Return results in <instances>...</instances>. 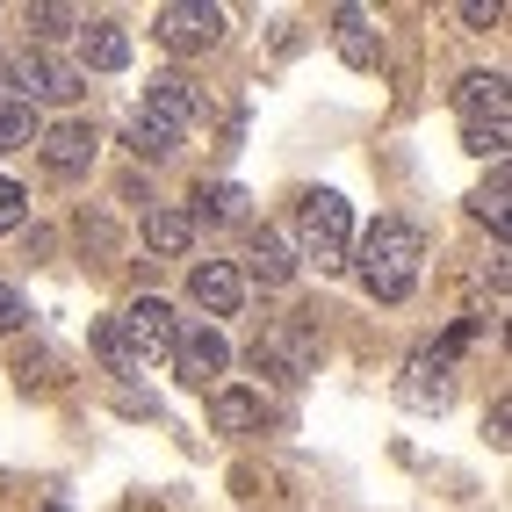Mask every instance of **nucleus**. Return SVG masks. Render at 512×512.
Segmentation results:
<instances>
[{"label":"nucleus","instance_id":"nucleus-7","mask_svg":"<svg viewBox=\"0 0 512 512\" xmlns=\"http://www.w3.org/2000/svg\"><path fill=\"white\" fill-rule=\"evenodd\" d=\"M224 361H231V347L210 332V325H195V332H174V368H181V383H217L224 375Z\"/></svg>","mask_w":512,"mask_h":512},{"label":"nucleus","instance_id":"nucleus-6","mask_svg":"<svg viewBox=\"0 0 512 512\" xmlns=\"http://www.w3.org/2000/svg\"><path fill=\"white\" fill-rule=\"evenodd\" d=\"M37 145H44V166H51V174H87V166H94V123L65 116V123L37 130Z\"/></svg>","mask_w":512,"mask_h":512},{"label":"nucleus","instance_id":"nucleus-20","mask_svg":"<svg viewBox=\"0 0 512 512\" xmlns=\"http://www.w3.org/2000/svg\"><path fill=\"white\" fill-rule=\"evenodd\" d=\"M94 347H101V361H109L116 375H145L138 361H130V347H123V332H116V318H101V325H94Z\"/></svg>","mask_w":512,"mask_h":512},{"label":"nucleus","instance_id":"nucleus-22","mask_svg":"<svg viewBox=\"0 0 512 512\" xmlns=\"http://www.w3.org/2000/svg\"><path fill=\"white\" fill-rule=\"evenodd\" d=\"M29 29H37V37H65V29H73V37H80V15H73V8H51V0H37V8H29Z\"/></svg>","mask_w":512,"mask_h":512},{"label":"nucleus","instance_id":"nucleus-21","mask_svg":"<svg viewBox=\"0 0 512 512\" xmlns=\"http://www.w3.org/2000/svg\"><path fill=\"white\" fill-rule=\"evenodd\" d=\"M462 145H469V152H484V159H505L512 123H469V130H462Z\"/></svg>","mask_w":512,"mask_h":512},{"label":"nucleus","instance_id":"nucleus-27","mask_svg":"<svg viewBox=\"0 0 512 512\" xmlns=\"http://www.w3.org/2000/svg\"><path fill=\"white\" fill-rule=\"evenodd\" d=\"M505 426H512V404L498 397V404H491V419H484V433H491V448H505V440H512Z\"/></svg>","mask_w":512,"mask_h":512},{"label":"nucleus","instance_id":"nucleus-26","mask_svg":"<svg viewBox=\"0 0 512 512\" xmlns=\"http://www.w3.org/2000/svg\"><path fill=\"white\" fill-rule=\"evenodd\" d=\"M498 15H505L498 0H462V22H469V29H491Z\"/></svg>","mask_w":512,"mask_h":512},{"label":"nucleus","instance_id":"nucleus-25","mask_svg":"<svg viewBox=\"0 0 512 512\" xmlns=\"http://www.w3.org/2000/svg\"><path fill=\"white\" fill-rule=\"evenodd\" d=\"M15 325H29V311H22V296L0 282V332H15Z\"/></svg>","mask_w":512,"mask_h":512},{"label":"nucleus","instance_id":"nucleus-2","mask_svg":"<svg viewBox=\"0 0 512 512\" xmlns=\"http://www.w3.org/2000/svg\"><path fill=\"white\" fill-rule=\"evenodd\" d=\"M296 231H303V253H311L318 267L347 260V238H354V210H347V195L311 188V195H303V210H296Z\"/></svg>","mask_w":512,"mask_h":512},{"label":"nucleus","instance_id":"nucleus-18","mask_svg":"<svg viewBox=\"0 0 512 512\" xmlns=\"http://www.w3.org/2000/svg\"><path fill=\"white\" fill-rule=\"evenodd\" d=\"M188 217H210V224H238V217H246V188H231V181H217V188H202Z\"/></svg>","mask_w":512,"mask_h":512},{"label":"nucleus","instance_id":"nucleus-23","mask_svg":"<svg viewBox=\"0 0 512 512\" xmlns=\"http://www.w3.org/2000/svg\"><path fill=\"white\" fill-rule=\"evenodd\" d=\"M476 217H484L491 231H505V174H498V181H491L484 195H476Z\"/></svg>","mask_w":512,"mask_h":512},{"label":"nucleus","instance_id":"nucleus-15","mask_svg":"<svg viewBox=\"0 0 512 512\" xmlns=\"http://www.w3.org/2000/svg\"><path fill=\"white\" fill-rule=\"evenodd\" d=\"M188 238H195V217L188 210H152L145 217V246L152 253H188Z\"/></svg>","mask_w":512,"mask_h":512},{"label":"nucleus","instance_id":"nucleus-19","mask_svg":"<svg viewBox=\"0 0 512 512\" xmlns=\"http://www.w3.org/2000/svg\"><path fill=\"white\" fill-rule=\"evenodd\" d=\"M37 145V109L29 101H0V152H29Z\"/></svg>","mask_w":512,"mask_h":512},{"label":"nucleus","instance_id":"nucleus-10","mask_svg":"<svg viewBox=\"0 0 512 512\" xmlns=\"http://www.w3.org/2000/svg\"><path fill=\"white\" fill-rule=\"evenodd\" d=\"M332 44H339V58H347L354 73H375V65H383V29H375L361 8H339V29H332Z\"/></svg>","mask_w":512,"mask_h":512},{"label":"nucleus","instance_id":"nucleus-4","mask_svg":"<svg viewBox=\"0 0 512 512\" xmlns=\"http://www.w3.org/2000/svg\"><path fill=\"white\" fill-rule=\"evenodd\" d=\"M116 332H123V347H130V361H166V354H174V311H166V303L159 296H138V303H130V311L116 318Z\"/></svg>","mask_w":512,"mask_h":512},{"label":"nucleus","instance_id":"nucleus-11","mask_svg":"<svg viewBox=\"0 0 512 512\" xmlns=\"http://www.w3.org/2000/svg\"><path fill=\"white\" fill-rule=\"evenodd\" d=\"M145 109L159 116V123H174V130H188L195 116H202V94L181 80V73H159V80H145Z\"/></svg>","mask_w":512,"mask_h":512},{"label":"nucleus","instance_id":"nucleus-13","mask_svg":"<svg viewBox=\"0 0 512 512\" xmlns=\"http://www.w3.org/2000/svg\"><path fill=\"white\" fill-rule=\"evenodd\" d=\"M80 58L94 65V73H123V65H130V37L116 22H80Z\"/></svg>","mask_w":512,"mask_h":512},{"label":"nucleus","instance_id":"nucleus-9","mask_svg":"<svg viewBox=\"0 0 512 512\" xmlns=\"http://www.w3.org/2000/svg\"><path fill=\"white\" fill-rule=\"evenodd\" d=\"M188 296H195L210 318H231L238 303H246V282H238V267H224V260H202L195 275H188Z\"/></svg>","mask_w":512,"mask_h":512},{"label":"nucleus","instance_id":"nucleus-5","mask_svg":"<svg viewBox=\"0 0 512 512\" xmlns=\"http://www.w3.org/2000/svg\"><path fill=\"white\" fill-rule=\"evenodd\" d=\"M397 397L412 404V412H448V397H455V368H448V354H419L412 368H404Z\"/></svg>","mask_w":512,"mask_h":512},{"label":"nucleus","instance_id":"nucleus-17","mask_svg":"<svg viewBox=\"0 0 512 512\" xmlns=\"http://www.w3.org/2000/svg\"><path fill=\"white\" fill-rule=\"evenodd\" d=\"M260 419H267L260 390H224V397H217V426H224V433H253Z\"/></svg>","mask_w":512,"mask_h":512},{"label":"nucleus","instance_id":"nucleus-29","mask_svg":"<svg viewBox=\"0 0 512 512\" xmlns=\"http://www.w3.org/2000/svg\"><path fill=\"white\" fill-rule=\"evenodd\" d=\"M51 512H65V505H51Z\"/></svg>","mask_w":512,"mask_h":512},{"label":"nucleus","instance_id":"nucleus-8","mask_svg":"<svg viewBox=\"0 0 512 512\" xmlns=\"http://www.w3.org/2000/svg\"><path fill=\"white\" fill-rule=\"evenodd\" d=\"M15 80L29 87V101H73L80 94V73L65 58H51V51H22L15 58Z\"/></svg>","mask_w":512,"mask_h":512},{"label":"nucleus","instance_id":"nucleus-1","mask_svg":"<svg viewBox=\"0 0 512 512\" xmlns=\"http://www.w3.org/2000/svg\"><path fill=\"white\" fill-rule=\"evenodd\" d=\"M419 260H426V231H419V224L375 217V224L361 231V289H368L375 303H404V296H412Z\"/></svg>","mask_w":512,"mask_h":512},{"label":"nucleus","instance_id":"nucleus-24","mask_svg":"<svg viewBox=\"0 0 512 512\" xmlns=\"http://www.w3.org/2000/svg\"><path fill=\"white\" fill-rule=\"evenodd\" d=\"M22 217H29V195H22L15 181H0V231H15Z\"/></svg>","mask_w":512,"mask_h":512},{"label":"nucleus","instance_id":"nucleus-28","mask_svg":"<svg viewBox=\"0 0 512 512\" xmlns=\"http://www.w3.org/2000/svg\"><path fill=\"white\" fill-rule=\"evenodd\" d=\"M0 80H8V65H0Z\"/></svg>","mask_w":512,"mask_h":512},{"label":"nucleus","instance_id":"nucleus-16","mask_svg":"<svg viewBox=\"0 0 512 512\" xmlns=\"http://www.w3.org/2000/svg\"><path fill=\"white\" fill-rule=\"evenodd\" d=\"M174 145H181V130H174V123H159L152 109L130 116V152H138V159H166Z\"/></svg>","mask_w":512,"mask_h":512},{"label":"nucleus","instance_id":"nucleus-12","mask_svg":"<svg viewBox=\"0 0 512 512\" xmlns=\"http://www.w3.org/2000/svg\"><path fill=\"white\" fill-rule=\"evenodd\" d=\"M505 73H469L462 87H455V109H462V123H505Z\"/></svg>","mask_w":512,"mask_h":512},{"label":"nucleus","instance_id":"nucleus-14","mask_svg":"<svg viewBox=\"0 0 512 512\" xmlns=\"http://www.w3.org/2000/svg\"><path fill=\"white\" fill-rule=\"evenodd\" d=\"M246 260H253V275H260L267 289H282V282L296 275V253H289V238H282V231H267V224L253 231V246H246Z\"/></svg>","mask_w":512,"mask_h":512},{"label":"nucleus","instance_id":"nucleus-3","mask_svg":"<svg viewBox=\"0 0 512 512\" xmlns=\"http://www.w3.org/2000/svg\"><path fill=\"white\" fill-rule=\"evenodd\" d=\"M152 37L174 51V58H195V51H210L224 37V15L202 8V0H166V8L152 15Z\"/></svg>","mask_w":512,"mask_h":512}]
</instances>
